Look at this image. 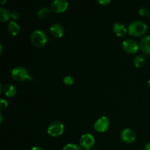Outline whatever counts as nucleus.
<instances>
[{
    "instance_id": "1",
    "label": "nucleus",
    "mask_w": 150,
    "mask_h": 150,
    "mask_svg": "<svg viewBox=\"0 0 150 150\" xmlns=\"http://www.w3.org/2000/svg\"><path fill=\"white\" fill-rule=\"evenodd\" d=\"M147 31V25L142 21H135L130 23L127 27L129 35L133 37H140Z\"/></svg>"
},
{
    "instance_id": "2",
    "label": "nucleus",
    "mask_w": 150,
    "mask_h": 150,
    "mask_svg": "<svg viewBox=\"0 0 150 150\" xmlns=\"http://www.w3.org/2000/svg\"><path fill=\"white\" fill-rule=\"evenodd\" d=\"M30 40L32 45L37 48L43 47L48 41V37L45 32L41 29H35L30 35Z\"/></svg>"
},
{
    "instance_id": "3",
    "label": "nucleus",
    "mask_w": 150,
    "mask_h": 150,
    "mask_svg": "<svg viewBox=\"0 0 150 150\" xmlns=\"http://www.w3.org/2000/svg\"><path fill=\"white\" fill-rule=\"evenodd\" d=\"M11 76L15 81H23L25 80L32 79V77L29 74L27 69L21 66L13 68L11 72Z\"/></svg>"
},
{
    "instance_id": "4",
    "label": "nucleus",
    "mask_w": 150,
    "mask_h": 150,
    "mask_svg": "<svg viewBox=\"0 0 150 150\" xmlns=\"http://www.w3.org/2000/svg\"><path fill=\"white\" fill-rule=\"evenodd\" d=\"M64 131V126L61 122L54 121L49 124L47 128L48 135L51 137H58L62 136Z\"/></svg>"
},
{
    "instance_id": "5",
    "label": "nucleus",
    "mask_w": 150,
    "mask_h": 150,
    "mask_svg": "<svg viewBox=\"0 0 150 150\" xmlns=\"http://www.w3.org/2000/svg\"><path fill=\"white\" fill-rule=\"evenodd\" d=\"M109 125V119L105 116H102L94 124V129L98 133H104L108 130Z\"/></svg>"
},
{
    "instance_id": "6",
    "label": "nucleus",
    "mask_w": 150,
    "mask_h": 150,
    "mask_svg": "<svg viewBox=\"0 0 150 150\" xmlns=\"http://www.w3.org/2000/svg\"><path fill=\"white\" fill-rule=\"evenodd\" d=\"M123 50L125 51L127 54H136L139 48V45L137 43V42L132 39H127L123 41L122 44Z\"/></svg>"
},
{
    "instance_id": "7",
    "label": "nucleus",
    "mask_w": 150,
    "mask_h": 150,
    "mask_svg": "<svg viewBox=\"0 0 150 150\" xmlns=\"http://www.w3.org/2000/svg\"><path fill=\"white\" fill-rule=\"evenodd\" d=\"M95 144V138L90 133H85L81 136L80 146L85 150L90 149Z\"/></svg>"
},
{
    "instance_id": "8",
    "label": "nucleus",
    "mask_w": 150,
    "mask_h": 150,
    "mask_svg": "<svg viewBox=\"0 0 150 150\" xmlns=\"http://www.w3.org/2000/svg\"><path fill=\"white\" fill-rule=\"evenodd\" d=\"M68 7V2L66 0H55L50 6L51 11L55 13H64Z\"/></svg>"
},
{
    "instance_id": "9",
    "label": "nucleus",
    "mask_w": 150,
    "mask_h": 150,
    "mask_svg": "<svg viewBox=\"0 0 150 150\" xmlns=\"http://www.w3.org/2000/svg\"><path fill=\"white\" fill-rule=\"evenodd\" d=\"M136 133L130 128L122 129L120 132V139L126 144H131L136 140Z\"/></svg>"
},
{
    "instance_id": "10",
    "label": "nucleus",
    "mask_w": 150,
    "mask_h": 150,
    "mask_svg": "<svg viewBox=\"0 0 150 150\" xmlns=\"http://www.w3.org/2000/svg\"><path fill=\"white\" fill-rule=\"evenodd\" d=\"M50 32L54 37L57 38H60L64 35V29L63 26L60 23H53L50 27Z\"/></svg>"
},
{
    "instance_id": "11",
    "label": "nucleus",
    "mask_w": 150,
    "mask_h": 150,
    "mask_svg": "<svg viewBox=\"0 0 150 150\" xmlns=\"http://www.w3.org/2000/svg\"><path fill=\"white\" fill-rule=\"evenodd\" d=\"M113 32L117 37H120V38L125 37L128 32L125 26L123 23H120V22L114 23V26H113Z\"/></svg>"
},
{
    "instance_id": "12",
    "label": "nucleus",
    "mask_w": 150,
    "mask_h": 150,
    "mask_svg": "<svg viewBox=\"0 0 150 150\" xmlns=\"http://www.w3.org/2000/svg\"><path fill=\"white\" fill-rule=\"evenodd\" d=\"M141 51L146 55L150 54V36H144L142 38L139 44Z\"/></svg>"
},
{
    "instance_id": "13",
    "label": "nucleus",
    "mask_w": 150,
    "mask_h": 150,
    "mask_svg": "<svg viewBox=\"0 0 150 150\" xmlns=\"http://www.w3.org/2000/svg\"><path fill=\"white\" fill-rule=\"evenodd\" d=\"M3 92H4V95L7 98H13L16 95L17 90L13 84L7 83L3 86Z\"/></svg>"
},
{
    "instance_id": "14",
    "label": "nucleus",
    "mask_w": 150,
    "mask_h": 150,
    "mask_svg": "<svg viewBox=\"0 0 150 150\" xmlns=\"http://www.w3.org/2000/svg\"><path fill=\"white\" fill-rule=\"evenodd\" d=\"M7 29L10 35H12L13 36H16L20 32L21 28L20 26L15 21H11L9 22L8 25H7Z\"/></svg>"
},
{
    "instance_id": "15",
    "label": "nucleus",
    "mask_w": 150,
    "mask_h": 150,
    "mask_svg": "<svg viewBox=\"0 0 150 150\" xmlns=\"http://www.w3.org/2000/svg\"><path fill=\"white\" fill-rule=\"evenodd\" d=\"M11 18V13L4 7H0V21L6 22Z\"/></svg>"
},
{
    "instance_id": "16",
    "label": "nucleus",
    "mask_w": 150,
    "mask_h": 150,
    "mask_svg": "<svg viewBox=\"0 0 150 150\" xmlns=\"http://www.w3.org/2000/svg\"><path fill=\"white\" fill-rule=\"evenodd\" d=\"M51 13V9L47 7H41L37 13V16L40 19H45L48 17Z\"/></svg>"
},
{
    "instance_id": "17",
    "label": "nucleus",
    "mask_w": 150,
    "mask_h": 150,
    "mask_svg": "<svg viewBox=\"0 0 150 150\" xmlns=\"http://www.w3.org/2000/svg\"><path fill=\"white\" fill-rule=\"evenodd\" d=\"M145 62H146V58L144 55L142 54H139L137 55L133 59V64L136 67H143L144 64H145Z\"/></svg>"
},
{
    "instance_id": "18",
    "label": "nucleus",
    "mask_w": 150,
    "mask_h": 150,
    "mask_svg": "<svg viewBox=\"0 0 150 150\" xmlns=\"http://www.w3.org/2000/svg\"><path fill=\"white\" fill-rule=\"evenodd\" d=\"M62 150H82L81 147L75 144H67L64 145Z\"/></svg>"
},
{
    "instance_id": "19",
    "label": "nucleus",
    "mask_w": 150,
    "mask_h": 150,
    "mask_svg": "<svg viewBox=\"0 0 150 150\" xmlns=\"http://www.w3.org/2000/svg\"><path fill=\"white\" fill-rule=\"evenodd\" d=\"M149 13H150V11L148 10L147 8H146V7H141V8H139V14L140 15V16H148V15L149 16Z\"/></svg>"
},
{
    "instance_id": "20",
    "label": "nucleus",
    "mask_w": 150,
    "mask_h": 150,
    "mask_svg": "<svg viewBox=\"0 0 150 150\" xmlns=\"http://www.w3.org/2000/svg\"><path fill=\"white\" fill-rule=\"evenodd\" d=\"M63 82L65 83L66 85H72L74 83V79L72 76H67L63 79Z\"/></svg>"
},
{
    "instance_id": "21",
    "label": "nucleus",
    "mask_w": 150,
    "mask_h": 150,
    "mask_svg": "<svg viewBox=\"0 0 150 150\" xmlns=\"http://www.w3.org/2000/svg\"><path fill=\"white\" fill-rule=\"evenodd\" d=\"M7 105H8V103H7V101L6 100L4 99H1V100H0V110H4V108H6L7 107Z\"/></svg>"
},
{
    "instance_id": "22",
    "label": "nucleus",
    "mask_w": 150,
    "mask_h": 150,
    "mask_svg": "<svg viewBox=\"0 0 150 150\" xmlns=\"http://www.w3.org/2000/svg\"><path fill=\"white\" fill-rule=\"evenodd\" d=\"M19 18H20V13L17 11H13L11 13V18L13 20L16 21L18 20Z\"/></svg>"
},
{
    "instance_id": "23",
    "label": "nucleus",
    "mask_w": 150,
    "mask_h": 150,
    "mask_svg": "<svg viewBox=\"0 0 150 150\" xmlns=\"http://www.w3.org/2000/svg\"><path fill=\"white\" fill-rule=\"evenodd\" d=\"M97 1H98V3H99L100 4H101V5L103 6L107 5V4H108L111 2L110 0H98Z\"/></svg>"
},
{
    "instance_id": "24",
    "label": "nucleus",
    "mask_w": 150,
    "mask_h": 150,
    "mask_svg": "<svg viewBox=\"0 0 150 150\" xmlns=\"http://www.w3.org/2000/svg\"><path fill=\"white\" fill-rule=\"evenodd\" d=\"M144 150H150V142H148V143L146 144Z\"/></svg>"
},
{
    "instance_id": "25",
    "label": "nucleus",
    "mask_w": 150,
    "mask_h": 150,
    "mask_svg": "<svg viewBox=\"0 0 150 150\" xmlns=\"http://www.w3.org/2000/svg\"><path fill=\"white\" fill-rule=\"evenodd\" d=\"M30 150H43L41 147L40 146H33Z\"/></svg>"
},
{
    "instance_id": "26",
    "label": "nucleus",
    "mask_w": 150,
    "mask_h": 150,
    "mask_svg": "<svg viewBox=\"0 0 150 150\" xmlns=\"http://www.w3.org/2000/svg\"><path fill=\"white\" fill-rule=\"evenodd\" d=\"M2 121H3V116H2V114H0V122H2Z\"/></svg>"
},
{
    "instance_id": "27",
    "label": "nucleus",
    "mask_w": 150,
    "mask_h": 150,
    "mask_svg": "<svg viewBox=\"0 0 150 150\" xmlns=\"http://www.w3.org/2000/svg\"><path fill=\"white\" fill-rule=\"evenodd\" d=\"M147 86H148V88H149V89H150V80L148 81V82H147Z\"/></svg>"
},
{
    "instance_id": "28",
    "label": "nucleus",
    "mask_w": 150,
    "mask_h": 150,
    "mask_svg": "<svg viewBox=\"0 0 150 150\" xmlns=\"http://www.w3.org/2000/svg\"><path fill=\"white\" fill-rule=\"evenodd\" d=\"M0 49H1V51H0V54H2V51H3V49H2V45H0Z\"/></svg>"
},
{
    "instance_id": "29",
    "label": "nucleus",
    "mask_w": 150,
    "mask_h": 150,
    "mask_svg": "<svg viewBox=\"0 0 150 150\" xmlns=\"http://www.w3.org/2000/svg\"><path fill=\"white\" fill-rule=\"evenodd\" d=\"M6 1H6V0H4V1H1V4H4V3H5Z\"/></svg>"
},
{
    "instance_id": "30",
    "label": "nucleus",
    "mask_w": 150,
    "mask_h": 150,
    "mask_svg": "<svg viewBox=\"0 0 150 150\" xmlns=\"http://www.w3.org/2000/svg\"><path fill=\"white\" fill-rule=\"evenodd\" d=\"M149 18H150V13H149Z\"/></svg>"
},
{
    "instance_id": "31",
    "label": "nucleus",
    "mask_w": 150,
    "mask_h": 150,
    "mask_svg": "<svg viewBox=\"0 0 150 150\" xmlns=\"http://www.w3.org/2000/svg\"><path fill=\"white\" fill-rule=\"evenodd\" d=\"M140 150H144V149H140Z\"/></svg>"
},
{
    "instance_id": "32",
    "label": "nucleus",
    "mask_w": 150,
    "mask_h": 150,
    "mask_svg": "<svg viewBox=\"0 0 150 150\" xmlns=\"http://www.w3.org/2000/svg\"><path fill=\"white\" fill-rule=\"evenodd\" d=\"M88 150H90V149H88Z\"/></svg>"
}]
</instances>
